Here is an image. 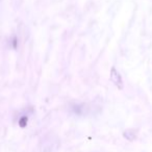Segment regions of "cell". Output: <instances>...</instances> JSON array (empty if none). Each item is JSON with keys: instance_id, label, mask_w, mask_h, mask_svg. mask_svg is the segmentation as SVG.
<instances>
[{"instance_id": "obj_4", "label": "cell", "mask_w": 152, "mask_h": 152, "mask_svg": "<svg viewBox=\"0 0 152 152\" xmlns=\"http://www.w3.org/2000/svg\"><path fill=\"white\" fill-rule=\"evenodd\" d=\"M19 125L20 127H25L27 125V117H22L21 119L19 120Z\"/></svg>"}, {"instance_id": "obj_1", "label": "cell", "mask_w": 152, "mask_h": 152, "mask_svg": "<svg viewBox=\"0 0 152 152\" xmlns=\"http://www.w3.org/2000/svg\"><path fill=\"white\" fill-rule=\"evenodd\" d=\"M110 80H112V83H114L118 89H120V90L123 89L122 77H121L120 73L117 71V69L115 67H113L112 69H110Z\"/></svg>"}, {"instance_id": "obj_3", "label": "cell", "mask_w": 152, "mask_h": 152, "mask_svg": "<svg viewBox=\"0 0 152 152\" xmlns=\"http://www.w3.org/2000/svg\"><path fill=\"white\" fill-rule=\"evenodd\" d=\"M123 135L128 141H133L135 139V137H137V130H134V129H127V130L124 131Z\"/></svg>"}, {"instance_id": "obj_2", "label": "cell", "mask_w": 152, "mask_h": 152, "mask_svg": "<svg viewBox=\"0 0 152 152\" xmlns=\"http://www.w3.org/2000/svg\"><path fill=\"white\" fill-rule=\"evenodd\" d=\"M72 112H73L75 115H77V116H83V115H86L88 112L87 104H76V105H73V107H72Z\"/></svg>"}]
</instances>
